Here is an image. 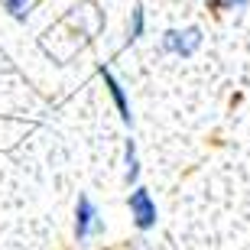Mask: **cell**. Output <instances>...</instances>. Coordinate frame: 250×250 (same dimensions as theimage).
<instances>
[{"mask_svg": "<svg viewBox=\"0 0 250 250\" xmlns=\"http://www.w3.org/2000/svg\"><path fill=\"white\" fill-rule=\"evenodd\" d=\"M104 234V218L98 211V205H94L91 195H78V202H75V241L84 244Z\"/></svg>", "mask_w": 250, "mask_h": 250, "instance_id": "1", "label": "cell"}, {"mask_svg": "<svg viewBox=\"0 0 250 250\" xmlns=\"http://www.w3.org/2000/svg\"><path fill=\"white\" fill-rule=\"evenodd\" d=\"M127 208H130V218H133V228H137L140 234H146V231L156 228L159 211H156V202H153L149 188L133 186V192H130V198H127Z\"/></svg>", "mask_w": 250, "mask_h": 250, "instance_id": "2", "label": "cell"}, {"mask_svg": "<svg viewBox=\"0 0 250 250\" xmlns=\"http://www.w3.org/2000/svg\"><path fill=\"white\" fill-rule=\"evenodd\" d=\"M202 46V29L198 26H186V29H166L163 39H159V52H166V56H195Z\"/></svg>", "mask_w": 250, "mask_h": 250, "instance_id": "3", "label": "cell"}, {"mask_svg": "<svg viewBox=\"0 0 250 250\" xmlns=\"http://www.w3.org/2000/svg\"><path fill=\"white\" fill-rule=\"evenodd\" d=\"M101 78H104V88H107V94H111V101H114V107H117V114H121V121L127 124V127H133L130 98H127V91H124V84L117 82V75H114L111 68H104V65H101Z\"/></svg>", "mask_w": 250, "mask_h": 250, "instance_id": "4", "label": "cell"}, {"mask_svg": "<svg viewBox=\"0 0 250 250\" xmlns=\"http://www.w3.org/2000/svg\"><path fill=\"white\" fill-rule=\"evenodd\" d=\"M143 33H146V10L133 7L130 10V23H127V46H133Z\"/></svg>", "mask_w": 250, "mask_h": 250, "instance_id": "5", "label": "cell"}, {"mask_svg": "<svg viewBox=\"0 0 250 250\" xmlns=\"http://www.w3.org/2000/svg\"><path fill=\"white\" fill-rule=\"evenodd\" d=\"M124 163H127V186H137L140 179V156H137V143L133 140H127V146H124Z\"/></svg>", "mask_w": 250, "mask_h": 250, "instance_id": "6", "label": "cell"}, {"mask_svg": "<svg viewBox=\"0 0 250 250\" xmlns=\"http://www.w3.org/2000/svg\"><path fill=\"white\" fill-rule=\"evenodd\" d=\"M29 7H33V0H3V10H7V13L17 20V23H26Z\"/></svg>", "mask_w": 250, "mask_h": 250, "instance_id": "7", "label": "cell"}, {"mask_svg": "<svg viewBox=\"0 0 250 250\" xmlns=\"http://www.w3.org/2000/svg\"><path fill=\"white\" fill-rule=\"evenodd\" d=\"M211 7H224V10H237V7H250V0H211Z\"/></svg>", "mask_w": 250, "mask_h": 250, "instance_id": "8", "label": "cell"}]
</instances>
